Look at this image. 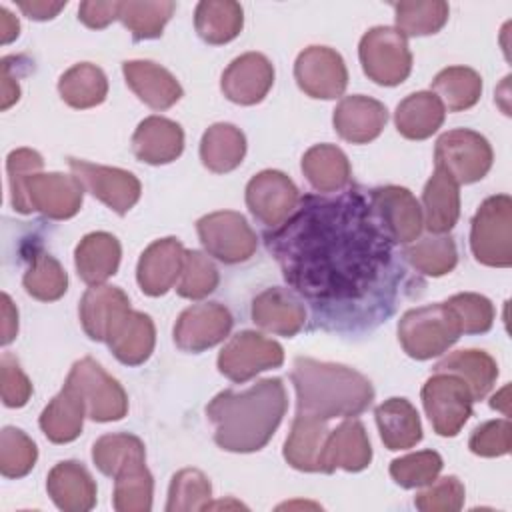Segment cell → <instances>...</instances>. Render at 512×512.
<instances>
[{
	"label": "cell",
	"instance_id": "obj_1",
	"mask_svg": "<svg viewBox=\"0 0 512 512\" xmlns=\"http://www.w3.org/2000/svg\"><path fill=\"white\" fill-rule=\"evenodd\" d=\"M392 240L358 188L336 198L306 196L286 224L266 234L284 280L320 306H354L390 282Z\"/></svg>",
	"mask_w": 512,
	"mask_h": 512
},
{
	"label": "cell",
	"instance_id": "obj_2",
	"mask_svg": "<svg viewBox=\"0 0 512 512\" xmlns=\"http://www.w3.org/2000/svg\"><path fill=\"white\" fill-rule=\"evenodd\" d=\"M288 408L286 388L280 378H264L254 386L216 394L206 406L214 424V442L228 452L262 450Z\"/></svg>",
	"mask_w": 512,
	"mask_h": 512
},
{
	"label": "cell",
	"instance_id": "obj_3",
	"mask_svg": "<svg viewBox=\"0 0 512 512\" xmlns=\"http://www.w3.org/2000/svg\"><path fill=\"white\" fill-rule=\"evenodd\" d=\"M298 414L318 420L352 418L362 414L374 400L370 380L354 368L298 356L292 366Z\"/></svg>",
	"mask_w": 512,
	"mask_h": 512
},
{
	"label": "cell",
	"instance_id": "obj_4",
	"mask_svg": "<svg viewBox=\"0 0 512 512\" xmlns=\"http://www.w3.org/2000/svg\"><path fill=\"white\" fill-rule=\"evenodd\" d=\"M460 334V324L446 302L410 308L398 322V340L414 360H430L444 354Z\"/></svg>",
	"mask_w": 512,
	"mask_h": 512
},
{
	"label": "cell",
	"instance_id": "obj_5",
	"mask_svg": "<svg viewBox=\"0 0 512 512\" xmlns=\"http://www.w3.org/2000/svg\"><path fill=\"white\" fill-rule=\"evenodd\" d=\"M512 200L508 194L486 198L476 210L470 226V248L474 258L492 268L512 264Z\"/></svg>",
	"mask_w": 512,
	"mask_h": 512
},
{
	"label": "cell",
	"instance_id": "obj_6",
	"mask_svg": "<svg viewBox=\"0 0 512 512\" xmlns=\"http://www.w3.org/2000/svg\"><path fill=\"white\" fill-rule=\"evenodd\" d=\"M358 56L364 74L380 86L402 84L412 70V52L402 32L390 26H374L362 38Z\"/></svg>",
	"mask_w": 512,
	"mask_h": 512
},
{
	"label": "cell",
	"instance_id": "obj_7",
	"mask_svg": "<svg viewBox=\"0 0 512 512\" xmlns=\"http://www.w3.org/2000/svg\"><path fill=\"white\" fill-rule=\"evenodd\" d=\"M66 384L84 400L86 416L94 422L122 420L128 412V396L120 382L90 356L72 364Z\"/></svg>",
	"mask_w": 512,
	"mask_h": 512
},
{
	"label": "cell",
	"instance_id": "obj_8",
	"mask_svg": "<svg viewBox=\"0 0 512 512\" xmlns=\"http://www.w3.org/2000/svg\"><path fill=\"white\" fill-rule=\"evenodd\" d=\"M490 142L468 128H456L444 132L436 140L434 160L436 168H442L452 180L460 184H472L482 180L492 168Z\"/></svg>",
	"mask_w": 512,
	"mask_h": 512
},
{
	"label": "cell",
	"instance_id": "obj_9",
	"mask_svg": "<svg viewBox=\"0 0 512 512\" xmlns=\"http://www.w3.org/2000/svg\"><path fill=\"white\" fill-rule=\"evenodd\" d=\"M420 396L438 436H456L472 414V392L456 374L434 372L424 382Z\"/></svg>",
	"mask_w": 512,
	"mask_h": 512
},
{
	"label": "cell",
	"instance_id": "obj_10",
	"mask_svg": "<svg viewBox=\"0 0 512 512\" xmlns=\"http://www.w3.org/2000/svg\"><path fill=\"white\" fill-rule=\"evenodd\" d=\"M198 238L204 250L224 264L248 260L258 246L256 232L246 218L234 210H220L202 216L196 222Z\"/></svg>",
	"mask_w": 512,
	"mask_h": 512
},
{
	"label": "cell",
	"instance_id": "obj_11",
	"mask_svg": "<svg viewBox=\"0 0 512 512\" xmlns=\"http://www.w3.org/2000/svg\"><path fill=\"white\" fill-rule=\"evenodd\" d=\"M284 362V348L254 330H242L228 340L218 354V370L232 382H246L262 370L278 368Z\"/></svg>",
	"mask_w": 512,
	"mask_h": 512
},
{
	"label": "cell",
	"instance_id": "obj_12",
	"mask_svg": "<svg viewBox=\"0 0 512 512\" xmlns=\"http://www.w3.org/2000/svg\"><path fill=\"white\" fill-rule=\"evenodd\" d=\"M68 166L84 190L120 216H124L140 200V180L128 170L92 164L80 158H68Z\"/></svg>",
	"mask_w": 512,
	"mask_h": 512
},
{
	"label": "cell",
	"instance_id": "obj_13",
	"mask_svg": "<svg viewBox=\"0 0 512 512\" xmlns=\"http://www.w3.org/2000/svg\"><path fill=\"white\" fill-rule=\"evenodd\" d=\"M298 88L310 98L332 100L344 94L348 70L344 58L328 46H308L294 62Z\"/></svg>",
	"mask_w": 512,
	"mask_h": 512
},
{
	"label": "cell",
	"instance_id": "obj_14",
	"mask_svg": "<svg viewBox=\"0 0 512 512\" xmlns=\"http://www.w3.org/2000/svg\"><path fill=\"white\" fill-rule=\"evenodd\" d=\"M298 200L296 184L280 170H262L246 184V206L268 228H276L288 220Z\"/></svg>",
	"mask_w": 512,
	"mask_h": 512
},
{
	"label": "cell",
	"instance_id": "obj_15",
	"mask_svg": "<svg viewBox=\"0 0 512 512\" xmlns=\"http://www.w3.org/2000/svg\"><path fill=\"white\" fill-rule=\"evenodd\" d=\"M370 206L394 244H410L422 232V208L414 194L402 186H380L368 194Z\"/></svg>",
	"mask_w": 512,
	"mask_h": 512
},
{
	"label": "cell",
	"instance_id": "obj_16",
	"mask_svg": "<svg viewBox=\"0 0 512 512\" xmlns=\"http://www.w3.org/2000/svg\"><path fill=\"white\" fill-rule=\"evenodd\" d=\"M232 328V314L220 302L186 308L174 324V342L184 352H202L220 344Z\"/></svg>",
	"mask_w": 512,
	"mask_h": 512
},
{
	"label": "cell",
	"instance_id": "obj_17",
	"mask_svg": "<svg viewBox=\"0 0 512 512\" xmlns=\"http://www.w3.org/2000/svg\"><path fill=\"white\" fill-rule=\"evenodd\" d=\"M26 196L32 210L52 220H66L80 210L84 186L74 174L38 172L26 180Z\"/></svg>",
	"mask_w": 512,
	"mask_h": 512
},
{
	"label": "cell",
	"instance_id": "obj_18",
	"mask_svg": "<svg viewBox=\"0 0 512 512\" xmlns=\"http://www.w3.org/2000/svg\"><path fill=\"white\" fill-rule=\"evenodd\" d=\"M274 84V66L260 52H246L234 58L222 72L220 88L224 96L240 106H252L264 100Z\"/></svg>",
	"mask_w": 512,
	"mask_h": 512
},
{
	"label": "cell",
	"instance_id": "obj_19",
	"mask_svg": "<svg viewBox=\"0 0 512 512\" xmlns=\"http://www.w3.org/2000/svg\"><path fill=\"white\" fill-rule=\"evenodd\" d=\"M186 258V248L178 238L154 240L142 254L136 266V280L144 294L162 296L180 278Z\"/></svg>",
	"mask_w": 512,
	"mask_h": 512
},
{
	"label": "cell",
	"instance_id": "obj_20",
	"mask_svg": "<svg viewBox=\"0 0 512 512\" xmlns=\"http://www.w3.org/2000/svg\"><path fill=\"white\" fill-rule=\"evenodd\" d=\"M372 460V446L366 428L360 420L346 418L328 432L320 458V472L332 474L336 468L346 472H360Z\"/></svg>",
	"mask_w": 512,
	"mask_h": 512
},
{
	"label": "cell",
	"instance_id": "obj_21",
	"mask_svg": "<svg viewBox=\"0 0 512 512\" xmlns=\"http://www.w3.org/2000/svg\"><path fill=\"white\" fill-rule=\"evenodd\" d=\"M386 120V106L362 94L342 98L332 114L334 130L340 138L352 144H366L378 138L386 126Z\"/></svg>",
	"mask_w": 512,
	"mask_h": 512
},
{
	"label": "cell",
	"instance_id": "obj_22",
	"mask_svg": "<svg viewBox=\"0 0 512 512\" xmlns=\"http://www.w3.org/2000/svg\"><path fill=\"white\" fill-rule=\"evenodd\" d=\"M106 344L116 360H120L122 364H144L156 344V330L152 318L138 310H126L108 330Z\"/></svg>",
	"mask_w": 512,
	"mask_h": 512
},
{
	"label": "cell",
	"instance_id": "obj_23",
	"mask_svg": "<svg viewBox=\"0 0 512 512\" xmlns=\"http://www.w3.org/2000/svg\"><path fill=\"white\" fill-rule=\"evenodd\" d=\"M184 150V132L164 116L144 118L132 134V152L140 162L160 166L174 162Z\"/></svg>",
	"mask_w": 512,
	"mask_h": 512
},
{
	"label": "cell",
	"instance_id": "obj_24",
	"mask_svg": "<svg viewBox=\"0 0 512 512\" xmlns=\"http://www.w3.org/2000/svg\"><path fill=\"white\" fill-rule=\"evenodd\" d=\"M122 74L130 90L152 110H166L182 98V86L160 64L150 60H126Z\"/></svg>",
	"mask_w": 512,
	"mask_h": 512
},
{
	"label": "cell",
	"instance_id": "obj_25",
	"mask_svg": "<svg viewBox=\"0 0 512 512\" xmlns=\"http://www.w3.org/2000/svg\"><path fill=\"white\" fill-rule=\"evenodd\" d=\"M46 490L64 512H88L96 504V484L90 472L76 460L58 462L48 472Z\"/></svg>",
	"mask_w": 512,
	"mask_h": 512
},
{
	"label": "cell",
	"instance_id": "obj_26",
	"mask_svg": "<svg viewBox=\"0 0 512 512\" xmlns=\"http://www.w3.org/2000/svg\"><path fill=\"white\" fill-rule=\"evenodd\" d=\"M252 320L278 336H294L306 324V308L300 298L284 288H268L252 300Z\"/></svg>",
	"mask_w": 512,
	"mask_h": 512
},
{
	"label": "cell",
	"instance_id": "obj_27",
	"mask_svg": "<svg viewBox=\"0 0 512 512\" xmlns=\"http://www.w3.org/2000/svg\"><path fill=\"white\" fill-rule=\"evenodd\" d=\"M126 310H130V300L120 288L94 284L80 298L78 314L86 336L96 342H106L108 330Z\"/></svg>",
	"mask_w": 512,
	"mask_h": 512
},
{
	"label": "cell",
	"instance_id": "obj_28",
	"mask_svg": "<svg viewBox=\"0 0 512 512\" xmlns=\"http://www.w3.org/2000/svg\"><path fill=\"white\" fill-rule=\"evenodd\" d=\"M120 256L122 248L116 236L110 232H90L78 242L74 250V264L78 276L86 284L94 286L104 284L110 276L116 274Z\"/></svg>",
	"mask_w": 512,
	"mask_h": 512
},
{
	"label": "cell",
	"instance_id": "obj_29",
	"mask_svg": "<svg viewBox=\"0 0 512 512\" xmlns=\"http://www.w3.org/2000/svg\"><path fill=\"white\" fill-rule=\"evenodd\" d=\"M424 224L432 234L450 232L460 216V192L458 184L442 168H434V174L422 192Z\"/></svg>",
	"mask_w": 512,
	"mask_h": 512
},
{
	"label": "cell",
	"instance_id": "obj_30",
	"mask_svg": "<svg viewBox=\"0 0 512 512\" xmlns=\"http://www.w3.org/2000/svg\"><path fill=\"white\" fill-rule=\"evenodd\" d=\"M86 416L84 400L78 392L64 382L62 390L48 402L40 414V428L44 436L54 444H66L80 436Z\"/></svg>",
	"mask_w": 512,
	"mask_h": 512
},
{
	"label": "cell",
	"instance_id": "obj_31",
	"mask_svg": "<svg viewBox=\"0 0 512 512\" xmlns=\"http://www.w3.org/2000/svg\"><path fill=\"white\" fill-rule=\"evenodd\" d=\"M380 438L388 450H406L422 440L416 408L406 398H388L374 410Z\"/></svg>",
	"mask_w": 512,
	"mask_h": 512
},
{
	"label": "cell",
	"instance_id": "obj_32",
	"mask_svg": "<svg viewBox=\"0 0 512 512\" xmlns=\"http://www.w3.org/2000/svg\"><path fill=\"white\" fill-rule=\"evenodd\" d=\"M328 432L330 430L326 428L324 420L296 414L290 434L284 442L286 462L300 472H320V458Z\"/></svg>",
	"mask_w": 512,
	"mask_h": 512
},
{
	"label": "cell",
	"instance_id": "obj_33",
	"mask_svg": "<svg viewBox=\"0 0 512 512\" xmlns=\"http://www.w3.org/2000/svg\"><path fill=\"white\" fill-rule=\"evenodd\" d=\"M446 108L434 92H414L406 96L394 112L396 130L408 140L430 138L444 122Z\"/></svg>",
	"mask_w": 512,
	"mask_h": 512
},
{
	"label": "cell",
	"instance_id": "obj_34",
	"mask_svg": "<svg viewBox=\"0 0 512 512\" xmlns=\"http://www.w3.org/2000/svg\"><path fill=\"white\" fill-rule=\"evenodd\" d=\"M302 172L318 192H340L348 186L352 170L346 154L334 144H316L302 156Z\"/></svg>",
	"mask_w": 512,
	"mask_h": 512
},
{
	"label": "cell",
	"instance_id": "obj_35",
	"mask_svg": "<svg viewBox=\"0 0 512 512\" xmlns=\"http://www.w3.org/2000/svg\"><path fill=\"white\" fill-rule=\"evenodd\" d=\"M246 154V138L240 128L228 122L212 124L200 140V160L216 174H226L238 168Z\"/></svg>",
	"mask_w": 512,
	"mask_h": 512
},
{
	"label": "cell",
	"instance_id": "obj_36",
	"mask_svg": "<svg viewBox=\"0 0 512 512\" xmlns=\"http://www.w3.org/2000/svg\"><path fill=\"white\" fill-rule=\"evenodd\" d=\"M434 372H450L462 378L474 400H482L498 378L496 360L488 352L476 348L452 352L434 366Z\"/></svg>",
	"mask_w": 512,
	"mask_h": 512
},
{
	"label": "cell",
	"instance_id": "obj_37",
	"mask_svg": "<svg viewBox=\"0 0 512 512\" xmlns=\"http://www.w3.org/2000/svg\"><path fill=\"white\" fill-rule=\"evenodd\" d=\"M244 24L242 6L232 0H202L194 10L198 36L208 44H226L234 40Z\"/></svg>",
	"mask_w": 512,
	"mask_h": 512
},
{
	"label": "cell",
	"instance_id": "obj_38",
	"mask_svg": "<svg viewBox=\"0 0 512 512\" xmlns=\"http://www.w3.org/2000/svg\"><path fill=\"white\" fill-rule=\"evenodd\" d=\"M60 98L78 110L94 108L106 100L108 80L102 68L90 62H80L68 68L58 80Z\"/></svg>",
	"mask_w": 512,
	"mask_h": 512
},
{
	"label": "cell",
	"instance_id": "obj_39",
	"mask_svg": "<svg viewBox=\"0 0 512 512\" xmlns=\"http://www.w3.org/2000/svg\"><path fill=\"white\" fill-rule=\"evenodd\" d=\"M92 460L102 474L116 478L118 474L144 464L146 450L142 440L134 434H104L92 446Z\"/></svg>",
	"mask_w": 512,
	"mask_h": 512
},
{
	"label": "cell",
	"instance_id": "obj_40",
	"mask_svg": "<svg viewBox=\"0 0 512 512\" xmlns=\"http://www.w3.org/2000/svg\"><path fill=\"white\" fill-rule=\"evenodd\" d=\"M432 90L450 112L472 108L482 94V78L468 66H448L432 80Z\"/></svg>",
	"mask_w": 512,
	"mask_h": 512
},
{
	"label": "cell",
	"instance_id": "obj_41",
	"mask_svg": "<svg viewBox=\"0 0 512 512\" xmlns=\"http://www.w3.org/2000/svg\"><path fill=\"white\" fill-rule=\"evenodd\" d=\"M172 0H128L120 2L118 20L130 30L134 40L160 38L166 22L174 14Z\"/></svg>",
	"mask_w": 512,
	"mask_h": 512
},
{
	"label": "cell",
	"instance_id": "obj_42",
	"mask_svg": "<svg viewBox=\"0 0 512 512\" xmlns=\"http://www.w3.org/2000/svg\"><path fill=\"white\" fill-rule=\"evenodd\" d=\"M396 30L404 36L436 34L448 20V4L442 0H404L392 4Z\"/></svg>",
	"mask_w": 512,
	"mask_h": 512
},
{
	"label": "cell",
	"instance_id": "obj_43",
	"mask_svg": "<svg viewBox=\"0 0 512 512\" xmlns=\"http://www.w3.org/2000/svg\"><path fill=\"white\" fill-rule=\"evenodd\" d=\"M404 258L416 272L438 278L454 270L458 262V252L450 236L434 234L422 238L416 244H410L404 250Z\"/></svg>",
	"mask_w": 512,
	"mask_h": 512
},
{
	"label": "cell",
	"instance_id": "obj_44",
	"mask_svg": "<svg viewBox=\"0 0 512 512\" xmlns=\"http://www.w3.org/2000/svg\"><path fill=\"white\" fill-rule=\"evenodd\" d=\"M26 294L42 302H54L66 294L68 276L62 264L44 250H36L22 278Z\"/></svg>",
	"mask_w": 512,
	"mask_h": 512
},
{
	"label": "cell",
	"instance_id": "obj_45",
	"mask_svg": "<svg viewBox=\"0 0 512 512\" xmlns=\"http://www.w3.org/2000/svg\"><path fill=\"white\" fill-rule=\"evenodd\" d=\"M212 496V484L208 476L196 468H184L172 476L168 488L166 512H190L206 510Z\"/></svg>",
	"mask_w": 512,
	"mask_h": 512
},
{
	"label": "cell",
	"instance_id": "obj_46",
	"mask_svg": "<svg viewBox=\"0 0 512 512\" xmlns=\"http://www.w3.org/2000/svg\"><path fill=\"white\" fill-rule=\"evenodd\" d=\"M154 480L146 464L134 466L114 478L112 504L118 512H148L152 508Z\"/></svg>",
	"mask_w": 512,
	"mask_h": 512
},
{
	"label": "cell",
	"instance_id": "obj_47",
	"mask_svg": "<svg viewBox=\"0 0 512 512\" xmlns=\"http://www.w3.org/2000/svg\"><path fill=\"white\" fill-rule=\"evenodd\" d=\"M38 458V448L32 438L20 428L6 426L0 432V472L4 478L26 476Z\"/></svg>",
	"mask_w": 512,
	"mask_h": 512
},
{
	"label": "cell",
	"instance_id": "obj_48",
	"mask_svg": "<svg viewBox=\"0 0 512 512\" xmlns=\"http://www.w3.org/2000/svg\"><path fill=\"white\" fill-rule=\"evenodd\" d=\"M218 280H220L218 270L204 252L186 250L184 266L176 282L178 296L188 300H200L216 290Z\"/></svg>",
	"mask_w": 512,
	"mask_h": 512
},
{
	"label": "cell",
	"instance_id": "obj_49",
	"mask_svg": "<svg viewBox=\"0 0 512 512\" xmlns=\"http://www.w3.org/2000/svg\"><path fill=\"white\" fill-rule=\"evenodd\" d=\"M442 466L444 462L438 452L420 450L392 460L390 476L402 488H420L432 484L438 478Z\"/></svg>",
	"mask_w": 512,
	"mask_h": 512
},
{
	"label": "cell",
	"instance_id": "obj_50",
	"mask_svg": "<svg viewBox=\"0 0 512 512\" xmlns=\"http://www.w3.org/2000/svg\"><path fill=\"white\" fill-rule=\"evenodd\" d=\"M44 166L42 156L32 148H16L6 158V172L10 184V202L16 212L30 214V202L26 196V180L32 174H38Z\"/></svg>",
	"mask_w": 512,
	"mask_h": 512
},
{
	"label": "cell",
	"instance_id": "obj_51",
	"mask_svg": "<svg viewBox=\"0 0 512 512\" xmlns=\"http://www.w3.org/2000/svg\"><path fill=\"white\" fill-rule=\"evenodd\" d=\"M446 304L454 312L464 334H484L492 328L494 306L486 296L476 292H460L450 296Z\"/></svg>",
	"mask_w": 512,
	"mask_h": 512
},
{
	"label": "cell",
	"instance_id": "obj_52",
	"mask_svg": "<svg viewBox=\"0 0 512 512\" xmlns=\"http://www.w3.org/2000/svg\"><path fill=\"white\" fill-rule=\"evenodd\" d=\"M464 504V484L456 476H444L428 484L414 496V506L422 512H458Z\"/></svg>",
	"mask_w": 512,
	"mask_h": 512
},
{
	"label": "cell",
	"instance_id": "obj_53",
	"mask_svg": "<svg viewBox=\"0 0 512 512\" xmlns=\"http://www.w3.org/2000/svg\"><path fill=\"white\" fill-rule=\"evenodd\" d=\"M510 436H512V424L510 420H490L474 428L468 448L476 456L484 458H496L510 452Z\"/></svg>",
	"mask_w": 512,
	"mask_h": 512
},
{
	"label": "cell",
	"instance_id": "obj_54",
	"mask_svg": "<svg viewBox=\"0 0 512 512\" xmlns=\"http://www.w3.org/2000/svg\"><path fill=\"white\" fill-rule=\"evenodd\" d=\"M0 390L2 402L8 408H22L32 396V382L20 368L18 360L8 352L0 358Z\"/></svg>",
	"mask_w": 512,
	"mask_h": 512
},
{
	"label": "cell",
	"instance_id": "obj_55",
	"mask_svg": "<svg viewBox=\"0 0 512 512\" xmlns=\"http://www.w3.org/2000/svg\"><path fill=\"white\" fill-rule=\"evenodd\" d=\"M120 14V2H80L78 20L88 28H106Z\"/></svg>",
	"mask_w": 512,
	"mask_h": 512
},
{
	"label": "cell",
	"instance_id": "obj_56",
	"mask_svg": "<svg viewBox=\"0 0 512 512\" xmlns=\"http://www.w3.org/2000/svg\"><path fill=\"white\" fill-rule=\"evenodd\" d=\"M20 98V84L16 74L12 72V58L6 56L2 60V96H0V108L8 110L12 104H16Z\"/></svg>",
	"mask_w": 512,
	"mask_h": 512
},
{
	"label": "cell",
	"instance_id": "obj_57",
	"mask_svg": "<svg viewBox=\"0 0 512 512\" xmlns=\"http://www.w3.org/2000/svg\"><path fill=\"white\" fill-rule=\"evenodd\" d=\"M66 6L64 2H50V0H20L18 8L32 20H50L54 18L62 8Z\"/></svg>",
	"mask_w": 512,
	"mask_h": 512
},
{
	"label": "cell",
	"instance_id": "obj_58",
	"mask_svg": "<svg viewBox=\"0 0 512 512\" xmlns=\"http://www.w3.org/2000/svg\"><path fill=\"white\" fill-rule=\"evenodd\" d=\"M2 344H10L18 332V310L8 294H2Z\"/></svg>",
	"mask_w": 512,
	"mask_h": 512
},
{
	"label": "cell",
	"instance_id": "obj_59",
	"mask_svg": "<svg viewBox=\"0 0 512 512\" xmlns=\"http://www.w3.org/2000/svg\"><path fill=\"white\" fill-rule=\"evenodd\" d=\"M20 34V22L18 18L8 10V8H0V42L2 44H10L12 40H16Z\"/></svg>",
	"mask_w": 512,
	"mask_h": 512
},
{
	"label": "cell",
	"instance_id": "obj_60",
	"mask_svg": "<svg viewBox=\"0 0 512 512\" xmlns=\"http://www.w3.org/2000/svg\"><path fill=\"white\" fill-rule=\"evenodd\" d=\"M508 394H510V386H504V388H502L498 394H494L492 400H490V406L496 408V410H500L504 416L510 414V400H508Z\"/></svg>",
	"mask_w": 512,
	"mask_h": 512
}]
</instances>
